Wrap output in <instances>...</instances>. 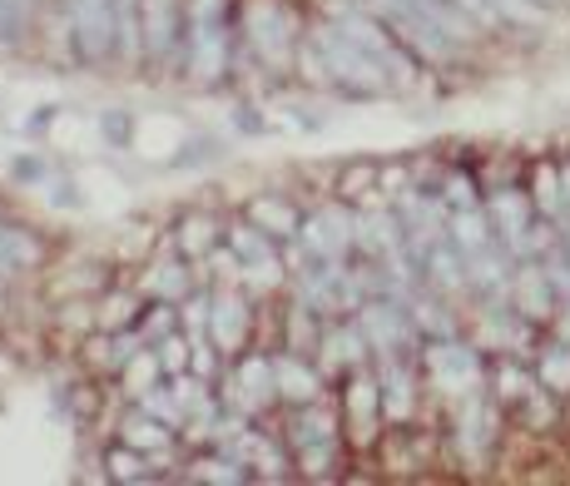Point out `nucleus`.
<instances>
[{
    "instance_id": "1",
    "label": "nucleus",
    "mask_w": 570,
    "mask_h": 486,
    "mask_svg": "<svg viewBox=\"0 0 570 486\" xmlns=\"http://www.w3.org/2000/svg\"><path fill=\"white\" fill-rule=\"evenodd\" d=\"M318 50L327 55V65L337 70V80H343V84H353V90H383V84H387L383 60H373V55H367V50L357 45V40L347 36L343 26L323 30V36H318Z\"/></svg>"
},
{
    "instance_id": "2",
    "label": "nucleus",
    "mask_w": 570,
    "mask_h": 486,
    "mask_svg": "<svg viewBox=\"0 0 570 486\" xmlns=\"http://www.w3.org/2000/svg\"><path fill=\"white\" fill-rule=\"evenodd\" d=\"M70 16H75L80 50L90 60H100L114 40V0H70Z\"/></svg>"
},
{
    "instance_id": "3",
    "label": "nucleus",
    "mask_w": 570,
    "mask_h": 486,
    "mask_svg": "<svg viewBox=\"0 0 570 486\" xmlns=\"http://www.w3.org/2000/svg\"><path fill=\"white\" fill-rule=\"evenodd\" d=\"M427 367H431V377H437V387H447V393L477 387V353H471V347H457V343L431 347Z\"/></svg>"
},
{
    "instance_id": "4",
    "label": "nucleus",
    "mask_w": 570,
    "mask_h": 486,
    "mask_svg": "<svg viewBox=\"0 0 570 486\" xmlns=\"http://www.w3.org/2000/svg\"><path fill=\"white\" fill-rule=\"evenodd\" d=\"M253 40H258V50L268 60H278L288 50V16L278 6H258L253 10Z\"/></svg>"
},
{
    "instance_id": "5",
    "label": "nucleus",
    "mask_w": 570,
    "mask_h": 486,
    "mask_svg": "<svg viewBox=\"0 0 570 486\" xmlns=\"http://www.w3.org/2000/svg\"><path fill=\"white\" fill-rule=\"evenodd\" d=\"M174 20H179L174 0H144V40H150L154 55L169 50V40H174Z\"/></svg>"
},
{
    "instance_id": "6",
    "label": "nucleus",
    "mask_w": 570,
    "mask_h": 486,
    "mask_svg": "<svg viewBox=\"0 0 570 486\" xmlns=\"http://www.w3.org/2000/svg\"><path fill=\"white\" fill-rule=\"evenodd\" d=\"M308 239L318 243V253H337L347 243V219L343 214H318L308 229Z\"/></svg>"
},
{
    "instance_id": "7",
    "label": "nucleus",
    "mask_w": 570,
    "mask_h": 486,
    "mask_svg": "<svg viewBox=\"0 0 570 486\" xmlns=\"http://www.w3.org/2000/svg\"><path fill=\"white\" fill-rule=\"evenodd\" d=\"M273 377H278V387H283L288 397H298V403H308V397L318 393L313 373H308V367H298V363H278V367H273Z\"/></svg>"
},
{
    "instance_id": "8",
    "label": "nucleus",
    "mask_w": 570,
    "mask_h": 486,
    "mask_svg": "<svg viewBox=\"0 0 570 486\" xmlns=\"http://www.w3.org/2000/svg\"><path fill=\"white\" fill-rule=\"evenodd\" d=\"M214 337H218L224 347H234L238 337H244V303H234V298L218 303V313H214Z\"/></svg>"
},
{
    "instance_id": "9",
    "label": "nucleus",
    "mask_w": 570,
    "mask_h": 486,
    "mask_svg": "<svg viewBox=\"0 0 570 486\" xmlns=\"http://www.w3.org/2000/svg\"><path fill=\"white\" fill-rule=\"evenodd\" d=\"M273 387H278V377H273L268 363H248L244 367V397H248V403H268Z\"/></svg>"
},
{
    "instance_id": "10",
    "label": "nucleus",
    "mask_w": 570,
    "mask_h": 486,
    "mask_svg": "<svg viewBox=\"0 0 570 486\" xmlns=\"http://www.w3.org/2000/svg\"><path fill=\"white\" fill-rule=\"evenodd\" d=\"M496 219L506 224V239L516 243V239H521V229H526V204L516 194H501V199H496Z\"/></svg>"
},
{
    "instance_id": "11",
    "label": "nucleus",
    "mask_w": 570,
    "mask_h": 486,
    "mask_svg": "<svg viewBox=\"0 0 570 486\" xmlns=\"http://www.w3.org/2000/svg\"><path fill=\"white\" fill-rule=\"evenodd\" d=\"M521 303H526V313H546V308H551V288H546L541 273H521Z\"/></svg>"
},
{
    "instance_id": "12",
    "label": "nucleus",
    "mask_w": 570,
    "mask_h": 486,
    "mask_svg": "<svg viewBox=\"0 0 570 486\" xmlns=\"http://www.w3.org/2000/svg\"><path fill=\"white\" fill-rule=\"evenodd\" d=\"M541 373H546V383H551V387H570V353H566V347H556V353L546 357Z\"/></svg>"
},
{
    "instance_id": "13",
    "label": "nucleus",
    "mask_w": 570,
    "mask_h": 486,
    "mask_svg": "<svg viewBox=\"0 0 570 486\" xmlns=\"http://www.w3.org/2000/svg\"><path fill=\"white\" fill-rule=\"evenodd\" d=\"M130 442H134V447H164V432L154 427V422L134 417V422H130Z\"/></svg>"
},
{
    "instance_id": "14",
    "label": "nucleus",
    "mask_w": 570,
    "mask_h": 486,
    "mask_svg": "<svg viewBox=\"0 0 570 486\" xmlns=\"http://www.w3.org/2000/svg\"><path fill=\"white\" fill-rule=\"evenodd\" d=\"M457 239L467 243V249H481V243H487V229H481L477 214H461V219H457Z\"/></svg>"
},
{
    "instance_id": "15",
    "label": "nucleus",
    "mask_w": 570,
    "mask_h": 486,
    "mask_svg": "<svg viewBox=\"0 0 570 486\" xmlns=\"http://www.w3.org/2000/svg\"><path fill=\"white\" fill-rule=\"evenodd\" d=\"M258 219H273V224H278V234H288V229H293V209H283V204H258Z\"/></svg>"
},
{
    "instance_id": "16",
    "label": "nucleus",
    "mask_w": 570,
    "mask_h": 486,
    "mask_svg": "<svg viewBox=\"0 0 570 486\" xmlns=\"http://www.w3.org/2000/svg\"><path fill=\"white\" fill-rule=\"evenodd\" d=\"M150 377H154V363H150V357H144V363H134V373H130L134 393H144V387H140V383H150Z\"/></svg>"
},
{
    "instance_id": "17",
    "label": "nucleus",
    "mask_w": 570,
    "mask_h": 486,
    "mask_svg": "<svg viewBox=\"0 0 570 486\" xmlns=\"http://www.w3.org/2000/svg\"><path fill=\"white\" fill-rule=\"evenodd\" d=\"M169 347V353H164V367H179V363H184V347H179V343H164Z\"/></svg>"
}]
</instances>
